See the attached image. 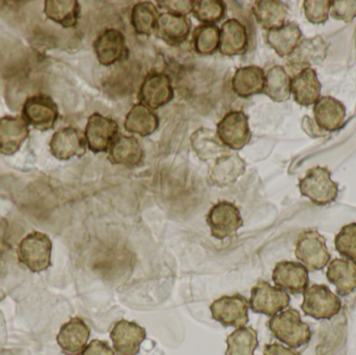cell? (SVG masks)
Segmentation results:
<instances>
[{
    "mask_svg": "<svg viewBox=\"0 0 356 355\" xmlns=\"http://www.w3.org/2000/svg\"><path fill=\"white\" fill-rule=\"evenodd\" d=\"M264 355H301L296 350L284 347L280 343L268 344L264 348Z\"/></svg>",
    "mask_w": 356,
    "mask_h": 355,
    "instance_id": "obj_43",
    "label": "cell"
},
{
    "mask_svg": "<svg viewBox=\"0 0 356 355\" xmlns=\"http://www.w3.org/2000/svg\"><path fill=\"white\" fill-rule=\"evenodd\" d=\"M272 279L280 289L293 295H298L309 287V270L300 263L282 261L276 264Z\"/></svg>",
    "mask_w": 356,
    "mask_h": 355,
    "instance_id": "obj_16",
    "label": "cell"
},
{
    "mask_svg": "<svg viewBox=\"0 0 356 355\" xmlns=\"http://www.w3.org/2000/svg\"><path fill=\"white\" fill-rule=\"evenodd\" d=\"M108 158L112 164L134 168L144 160V150L137 138L133 135H117L108 148Z\"/></svg>",
    "mask_w": 356,
    "mask_h": 355,
    "instance_id": "obj_22",
    "label": "cell"
},
{
    "mask_svg": "<svg viewBox=\"0 0 356 355\" xmlns=\"http://www.w3.org/2000/svg\"><path fill=\"white\" fill-rule=\"evenodd\" d=\"M175 96L170 77L163 72L150 73L145 77L139 91V99L152 110L168 104Z\"/></svg>",
    "mask_w": 356,
    "mask_h": 355,
    "instance_id": "obj_12",
    "label": "cell"
},
{
    "mask_svg": "<svg viewBox=\"0 0 356 355\" xmlns=\"http://www.w3.org/2000/svg\"><path fill=\"white\" fill-rule=\"evenodd\" d=\"M213 320L224 327H245L249 322V302L241 294L222 296L209 306Z\"/></svg>",
    "mask_w": 356,
    "mask_h": 355,
    "instance_id": "obj_10",
    "label": "cell"
},
{
    "mask_svg": "<svg viewBox=\"0 0 356 355\" xmlns=\"http://www.w3.org/2000/svg\"><path fill=\"white\" fill-rule=\"evenodd\" d=\"M216 133L229 150L243 149L252 137L248 116L242 110H232L224 115L217 124Z\"/></svg>",
    "mask_w": 356,
    "mask_h": 355,
    "instance_id": "obj_6",
    "label": "cell"
},
{
    "mask_svg": "<svg viewBox=\"0 0 356 355\" xmlns=\"http://www.w3.org/2000/svg\"><path fill=\"white\" fill-rule=\"evenodd\" d=\"M291 77L286 69L280 65H274L266 72L264 94L274 102H284L290 99Z\"/></svg>",
    "mask_w": 356,
    "mask_h": 355,
    "instance_id": "obj_33",
    "label": "cell"
},
{
    "mask_svg": "<svg viewBox=\"0 0 356 355\" xmlns=\"http://www.w3.org/2000/svg\"><path fill=\"white\" fill-rule=\"evenodd\" d=\"M79 355H116L108 342L93 340Z\"/></svg>",
    "mask_w": 356,
    "mask_h": 355,
    "instance_id": "obj_42",
    "label": "cell"
},
{
    "mask_svg": "<svg viewBox=\"0 0 356 355\" xmlns=\"http://www.w3.org/2000/svg\"><path fill=\"white\" fill-rule=\"evenodd\" d=\"M330 44L321 37L302 39L296 49L288 56V66L292 70H303L322 64L327 56Z\"/></svg>",
    "mask_w": 356,
    "mask_h": 355,
    "instance_id": "obj_15",
    "label": "cell"
},
{
    "mask_svg": "<svg viewBox=\"0 0 356 355\" xmlns=\"http://www.w3.org/2000/svg\"><path fill=\"white\" fill-rule=\"evenodd\" d=\"M81 6L76 0H46L44 14L64 28H74L79 22Z\"/></svg>",
    "mask_w": 356,
    "mask_h": 355,
    "instance_id": "obj_32",
    "label": "cell"
},
{
    "mask_svg": "<svg viewBox=\"0 0 356 355\" xmlns=\"http://www.w3.org/2000/svg\"><path fill=\"white\" fill-rule=\"evenodd\" d=\"M118 131L119 125L116 121L99 113H94L88 119L83 133L87 147L93 154L108 151Z\"/></svg>",
    "mask_w": 356,
    "mask_h": 355,
    "instance_id": "obj_11",
    "label": "cell"
},
{
    "mask_svg": "<svg viewBox=\"0 0 356 355\" xmlns=\"http://www.w3.org/2000/svg\"><path fill=\"white\" fill-rule=\"evenodd\" d=\"M160 125L159 117L145 104H136L127 113L124 120L125 131L140 137H148L156 133Z\"/></svg>",
    "mask_w": 356,
    "mask_h": 355,
    "instance_id": "obj_31",
    "label": "cell"
},
{
    "mask_svg": "<svg viewBox=\"0 0 356 355\" xmlns=\"http://www.w3.org/2000/svg\"><path fill=\"white\" fill-rule=\"evenodd\" d=\"M160 16L156 4L150 1L138 2L131 10V24L138 35H150L156 31Z\"/></svg>",
    "mask_w": 356,
    "mask_h": 355,
    "instance_id": "obj_34",
    "label": "cell"
},
{
    "mask_svg": "<svg viewBox=\"0 0 356 355\" xmlns=\"http://www.w3.org/2000/svg\"><path fill=\"white\" fill-rule=\"evenodd\" d=\"M190 141L193 151L201 160H216L229 154V149L220 141L217 133L207 127L196 129L191 135Z\"/></svg>",
    "mask_w": 356,
    "mask_h": 355,
    "instance_id": "obj_28",
    "label": "cell"
},
{
    "mask_svg": "<svg viewBox=\"0 0 356 355\" xmlns=\"http://www.w3.org/2000/svg\"><path fill=\"white\" fill-rule=\"evenodd\" d=\"M146 331L134 321L120 320L115 323L110 333L115 354L117 355H137L146 339Z\"/></svg>",
    "mask_w": 356,
    "mask_h": 355,
    "instance_id": "obj_14",
    "label": "cell"
},
{
    "mask_svg": "<svg viewBox=\"0 0 356 355\" xmlns=\"http://www.w3.org/2000/svg\"><path fill=\"white\" fill-rule=\"evenodd\" d=\"M295 256L309 271H320L330 261L326 240L314 229L302 231L297 238Z\"/></svg>",
    "mask_w": 356,
    "mask_h": 355,
    "instance_id": "obj_5",
    "label": "cell"
},
{
    "mask_svg": "<svg viewBox=\"0 0 356 355\" xmlns=\"http://www.w3.org/2000/svg\"><path fill=\"white\" fill-rule=\"evenodd\" d=\"M330 14L336 20L351 22L356 18V0H334Z\"/></svg>",
    "mask_w": 356,
    "mask_h": 355,
    "instance_id": "obj_40",
    "label": "cell"
},
{
    "mask_svg": "<svg viewBox=\"0 0 356 355\" xmlns=\"http://www.w3.org/2000/svg\"><path fill=\"white\" fill-rule=\"evenodd\" d=\"M91 331L81 318H72L58 331L56 342L66 355H79L89 341Z\"/></svg>",
    "mask_w": 356,
    "mask_h": 355,
    "instance_id": "obj_20",
    "label": "cell"
},
{
    "mask_svg": "<svg viewBox=\"0 0 356 355\" xmlns=\"http://www.w3.org/2000/svg\"><path fill=\"white\" fill-rule=\"evenodd\" d=\"M321 89V83L313 68L303 69L291 79V92L299 106L315 104L320 99Z\"/></svg>",
    "mask_w": 356,
    "mask_h": 355,
    "instance_id": "obj_23",
    "label": "cell"
},
{
    "mask_svg": "<svg viewBox=\"0 0 356 355\" xmlns=\"http://www.w3.org/2000/svg\"><path fill=\"white\" fill-rule=\"evenodd\" d=\"M251 10L257 24L266 31L282 27L289 13L286 4L278 0H257Z\"/></svg>",
    "mask_w": 356,
    "mask_h": 355,
    "instance_id": "obj_29",
    "label": "cell"
},
{
    "mask_svg": "<svg viewBox=\"0 0 356 355\" xmlns=\"http://www.w3.org/2000/svg\"><path fill=\"white\" fill-rule=\"evenodd\" d=\"M332 1L330 0H305L303 2L305 17L313 24H323L328 20Z\"/></svg>",
    "mask_w": 356,
    "mask_h": 355,
    "instance_id": "obj_39",
    "label": "cell"
},
{
    "mask_svg": "<svg viewBox=\"0 0 356 355\" xmlns=\"http://www.w3.org/2000/svg\"><path fill=\"white\" fill-rule=\"evenodd\" d=\"M303 297L301 310L307 316L316 320H330L342 308L339 296L332 293L325 285L309 286L303 292Z\"/></svg>",
    "mask_w": 356,
    "mask_h": 355,
    "instance_id": "obj_4",
    "label": "cell"
},
{
    "mask_svg": "<svg viewBox=\"0 0 356 355\" xmlns=\"http://www.w3.org/2000/svg\"><path fill=\"white\" fill-rule=\"evenodd\" d=\"M227 349L225 355H254L259 347V340L255 329L250 327L236 329L226 339Z\"/></svg>",
    "mask_w": 356,
    "mask_h": 355,
    "instance_id": "obj_35",
    "label": "cell"
},
{
    "mask_svg": "<svg viewBox=\"0 0 356 355\" xmlns=\"http://www.w3.org/2000/svg\"><path fill=\"white\" fill-rule=\"evenodd\" d=\"M330 283L336 286L339 295L347 296L356 289V263L345 258H334L326 272Z\"/></svg>",
    "mask_w": 356,
    "mask_h": 355,
    "instance_id": "obj_30",
    "label": "cell"
},
{
    "mask_svg": "<svg viewBox=\"0 0 356 355\" xmlns=\"http://www.w3.org/2000/svg\"><path fill=\"white\" fill-rule=\"evenodd\" d=\"M268 327L278 341L291 348L301 347L312 339L311 329L301 320L300 314L295 308L278 313L270 319Z\"/></svg>",
    "mask_w": 356,
    "mask_h": 355,
    "instance_id": "obj_1",
    "label": "cell"
},
{
    "mask_svg": "<svg viewBox=\"0 0 356 355\" xmlns=\"http://www.w3.org/2000/svg\"><path fill=\"white\" fill-rule=\"evenodd\" d=\"M192 23L186 15L165 12L160 14L156 24V33L164 41L180 44L188 39Z\"/></svg>",
    "mask_w": 356,
    "mask_h": 355,
    "instance_id": "obj_27",
    "label": "cell"
},
{
    "mask_svg": "<svg viewBox=\"0 0 356 355\" xmlns=\"http://www.w3.org/2000/svg\"><path fill=\"white\" fill-rule=\"evenodd\" d=\"M301 195L309 198L315 206H324L336 201L339 185L332 179V172L326 167H314L299 181Z\"/></svg>",
    "mask_w": 356,
    "mask_h": 355,
    "instance_id": "obj_2",
    "label": "cell"
},
{
    "mask_svg": "<svg viewBox=\"0 0 356 355\" xmlns=\"http://www.w3.org/2000/svg\"><path fill=\"white\" fill-rule=\"evenodd\" d=\"M52 242L47 235L33 231L25 236L18 246V260L35 273L43 272L51 266Z\"/></svg>",
    "mask_w": 356,
    "mask_h": 355,
    "instance_id": "obj_3",
    "label": "cell"
},
{
    "mask_svg": "<svg viewBox=\"0 0 356 355\" xmlns=\"http://www.w3.org/2000/svg\"><path fill=\"white\" fill-rule=\"evenodd\" d=\"M314 117L321 131L334 133L344 125L346 108L340 100L332 96H323L314 106Z\"/></svg>",
    "mask_w": 356,
    "mask_h": 355,
    "instance_id": "obj_21",
    "label": "cell"
},
{
    "mask_svg": "<svg viewBox=\"0 0 356 355\" xmlns=\"http://www.w3.org/2000/svg\"><path fill=\"white\" fill-rule=\"evenodd\" d=\"M290 296L284 290L273 287L267 281H259L251 290L249 308L253 313L273 317L290 304Z\"/></svg>",
    "mask_w": 356,
    "mask_h": 355,
    "instance_id": "obj_9",
    "label": "cell"
},
{
    "mask_svg": "<svg viewBox=\"0 0 356 355\" xmlns=\"http://www.w3.org/2000/svg\"><path fill=\"white\" fill-rule=\"evenodd\" d=\"M207 223L211 229V235L221 241L236 235L244 224L238 206L226 200L211 206L207 213Z\"/></svg>",
    "mask_w": 356,
    "mask_h": 355,
    "instance_id": "obj_7",
    "label": "cell"
},
{
    "mask_svg": "<svg viewBox=\"0 0 356 355\" xmlns=\"http://www.w3.org/2000/svg\"><path fill=\"white\" fill-rule=\"evenodd\" d=\"M246 171V162L234 152L224 154L215 160L209 179L211 185L225 188L234 185Z\"/></svg>",
    "mask_w": 356,
    "mask_h": 355,
    "instance_id": "obj_19",
    "label": "cell"
},
{
    "mask_svg": "<svg viewBox=\"0 0 356 355\" xmlns=\"http://www.w3.org/2000/svg\"><path fill=\"white\" fill-rule=\"evenodd\" d=\"M191 14L202 24H215L225 17L226 6L221 0H195Z\"/></svg>",
    "mask_w": 356,
    "mask_h": 355,
    "instance_id": "obj_37",
    "label": "cell"
},
{
    "mask_svg": "<svg viewBox=\"0 0 356 355\" xmlns=\"http://www.w3.org/2000/svg\"><path fill=\"white\" fill-rule=\"evenodd\" d=\"M26 123L16 117L6 116L0 119V154L13 156L20 149L29 137Z\"/></svg>",
    "mask_w": 356,
    "mask_h": 355,
    "instance_id": "obj_25",
    "label": "cell"
},
{
    "mask_svg": "<svg viewBox=\"0 0 356 355\" xmlns=\"http://www.w3.org/2000/svg\"><path fill=\"white\" fill-rule=\"evenodd\" d=\"M50 152L60 160L85 156L87 150L85 135L79 129L68 126L54 133L49 144Z\"/></svg>",
    "mask_w": 356,
    "mask_h": 355,
    "instance_id": "obj_17",
    "label": "cell"
},
{
    "mask_svg": "<svg viewBox=\"0 0 356 355\" xmlns=\"http://www.w3.org/2000/svg\"><path fill=\"white\" fill-rule=\"evenodd\" d=\"M302 40V31L297 23H284L282 27L271 29L266 33L268 45L280 56H291Z\"/></svg>",
    "mask_w": 356,
    "mask_h": 355,
    "instance_id": "obj_26",
    "label": "cell"
},
{
    "mask_svg": "<svg viewBox=\"0 0 356 355\" xmlns=\"http://www.w3.org/2000/svg\"><path fill=\"white\" fill-rule=\"evenodd\" d=\"M334 245L341 256L356 262V223L345 225L336 236Z\"/></svg>",
    "mask_w": 356,
    "mask_h": 355,
    "instance_id": "obj_38",
    "label": "cell"
},
{
    "mask_svg": "<svg viewBox=\"0 0 356 355\" xmlns=\"http://www.w3.org/2000/svg\"><path fill=\"white\" fill-rule=\"evenodd\" d=\"M161 8H164L166 12L175 13V14L186 15L192 13L193 0H163L158 1Z\"/></svg>",
    "mask_w": 356,
    "mask_h": 355,
    "instance_id": "obj_41",
    "label": "cell"
},
{
    "mask_svg": "<svg viewBox=\"0 0 356 355\" xmlns=\"http://www.w3.org/2000/svg\"><path fill=\"white\" fill-rule=\"evenodd\" d=\"M249 37L246 26L238 19H228L220 28V46L218 51L224 56H238L246 53Z\"/></svg>",
    "mask_w": 356,
    "mask_h": 355,
    "instance_id": "obj_18",
    "label": "cell"
},
{
    "mask_svg": "<svg viewBox=\"0 0 356 355\" xmlns=\"http://www.w3.org/2000/svg\"><path fill=\"white\" fill-rule=\"evenodd\" d=\"M266 72L259 66H245L236 69L232 79V91L241 98H250L264 93Z\"/></svg>",
    "mask_w": 356,
    "mask_h": 355,
    "instance_id": "obj_24",
    "label": "cell"
},
{
    "mask_svg": "<svg viewBox=\"0 0 356 355\" xmlns=\"http://www.w3.org/2000/svg\"><path fill=\"white\" fill-rule=\"evenodd\" d=\"M94 51L102 66H112L127 60L129 47L124 35L118 29H106L94 42Z\"/></svg>",
    "mask_w": 356,
    "mask_h": 355,
    "instance_id": "obj_13",
    "label": "cell"
},
{
    "mask_svg": "<svg viewBox=\"0 0 356 355\" xmlns=\"http://www.w3.org/2000/svg\"><path fill=\"white\" fill-rule=\"evenodd\" d=\"M193 49L199 56H211L219 50L220 28L216 24H201L193 31Z\"/></svg>",
    "mask_w": 356,
    "mask_h": 355,
    "instance_id": "obj_36",
    "label": "cell"
},
{
    "mask_svg": "<svg viewBox=\"0 0 356 355\" xmlns=\"http://www.w3.org/2000/svg\"><path fill=\"white\" fill-rule=\"evenodd\" d=\"M58 119V106L49 96L43 94L31 96L23 104L22 120L38 131H50Z\"/></svg>",
    "mask_w": 356,
    "mask_h": 355,
    "instance_id": "obj_8",
    "label": "cell"
}]
</instances>
